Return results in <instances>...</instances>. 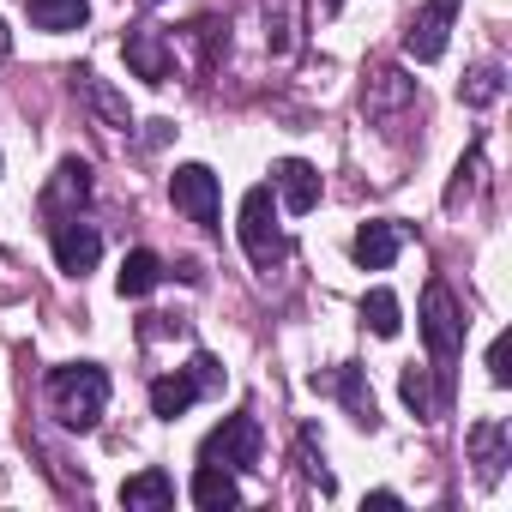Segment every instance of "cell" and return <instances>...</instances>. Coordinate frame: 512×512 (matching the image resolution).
<instances>
[{"mask_svg":"<svg viewBox=\"0 0 512 512\" xmlns=\"http://www.w3.org/2000/svg\"><path fill=\"white\" fill-rule=\"evenodd\" d=\"M49 404H55V416L67 422V428H97L103 422V410H109V374L97 368V362H67V368H55L49 374Z\"/></svg>","mask_w":512,"mask_h":512,"instance_id":"cell-1","label":"cell"},{"mask_svg":"<svg viewBox=\"0 0 512 512\" xmlns=\"http://www.w3.org/2000/svg\"><path fill=\"white\" fill-rule=\"evenodd\" d=\"M398 392H404V404L422 416V422H440L446 416V398L434 392V380H428V368H404V380H398Z\"/></svg>","mask_w":512,"mask_h":512,"instance_id":"cell-18","label":"cell"},{"mask_svg":"<svg viewBox=\"0 0 512 512\" xmlns=\"http://www.w3.org/2000/svg\"><path fill=\"white\" fill-rule=\"evenodd\" d=\"M193 398H199V380H193V368L151 380V416H163V422H175V416H181Z\"/></svg>","mask_w":512,"mask_h":512,"instance_id":"cell-15","label":"cell"},{"mask_svg":"<svg viewBox=\"0 0 512 512\" xmlns=\"http://www.w3.org/2000/svg\"><path fill=\"white\" fill-rule=\"evenodd\" d=\"M272 187L284 193V211H290V217H302V211L320 205V169L302 163V157H284V163L272 169Z\"/></svg>","mask_w":512,"mask_h":512,"instance_id":"cell-11","label":"cell"},{"mask_svg":"<svg viewBox=\"0 0 512 512\" xmlns=\"http://www.w3.org/2000/svg\"><path fill=\"white\" fill-rule=\"evenodd\" d=\"M49 241H55V266H61L67 278H85V272L103 260V235H97V223H85L79 211H73V217H55V223H49Z\"/></svg>","mask_w":512,"mask_h":512,"instance_id":"cell-5","label":"cell"},{"mask_svg":"<svg viewBox=\"0 0 512 512\" xmlns=\"http://www.w3.org/2000/svg\"><path fill=\"white\" fill-rule=\"evenodd\" d=\"M169 199H175V211H187L199 229H217V175H211L205 163H181V169L169 175Z\"/></svg>","mask_w":512,"mask_h":512,"instance_id":"cell-8","label":"cell"},{"mask_svg":"<svg viewBox=\"0 0 512 512\" xmlns=\"http://www.w3.org/2000/svg\"><path fill=\"white\" fill-rule=\"evenodd\" d=\"M326 7H344V0H326Z\"/></svg>","mask_w":512,"mask_h":512,"instance_id":"cell-28","label":"cell"},{"mask_svg":"<svg viewBox=\"0 0 512 512\" xmlns=\"http://www.w3.org/2000/svg\"><path fill=\"white\" fill-rule=\"evenodd\" d=\"M476 175H482V145H470V151H464V163H458V181L446 187V205H464V193L476 187Z\"/></svg>","mask_w":512,"mask_h":512,"instance_id":"cell-23","label":"cell"},{"mask_svg":"<svg viewBox=\"0 0 512 512\" xmlns=\"http://www.w3.org/2000/svg\"><path fill=\"white\" fill-rule=\"evenodd\" d=\"M452 19H458V0H422L410 31H404V55L410 61H440L452 43Z\"/></svg>","mask_w":512,"mask_h":512,"instance_id":"cell-6","label":"cell"},{"mask_svg":"<svg viewBox=\"0 0 512 512\" xmlns=\"http://www.w3.org/2000/svg\"><path fill=\"white\" fill-rule=\"evenodd\" d=\"M260 452H266V434H260V422H253V416H223V422L205 434V446H199V464L253 470V464H260Z\"/></svg>","mask_w":512,"mask_h":512,"instance_id":"cell-4","label":"cell"},{"mask_svg":"<svg viewBox=\"0 0 512 512\" xmlns=\"http://www.w3.org/2000/svg\"><path fill=\"white\" fill-rule=\"evenodd\" d=\"M187 368H193V380H199V392H223V368H217V356H205V350H199V356H193Z\"/></svg>","mask_w":512,"mask_h":512,"instance_id":"cell-25","label":"cell"},{"mask_svg":"<svg viewBox=\"0 0 512 512\" xmlns=\"http://www.w3.org/2000/svg\"><path fill=\"white\" fill-rule=\"evenodd\" d=\"M91 19L85 0H31V25L37 31H79Z\"/></svg>","mask_w":512,"mask_h":512,"instance_id":"cell-19","label":"cell"},{"mask_svg":"<svg viewBox=\"0 0 512 512\" xmlns=\"http://www.w3.org/2000/svg\"><path fill=\"white\" fill-rule=\"evenodd\" d=\"M500 91H506V73L494 67V61H482L464 85H458V103H470V109H488V103H500Z\"/></svg>","mask_w":512,"mask_h":512,"instance_id":"cell-20","label":"cell"},{"mask_svg":"<svg viewBox=\"0 0 512 512\" xmlns=\"http://www.w3.org/2000/svg\"><path fill=\"white\" fill-rule=\"evenodd\" d=\"M470 458H476V470H482V482H500L506 476V464H512V428L506 422H476L470 428Z\"/></svg>","mask_w":512,"mask_h":512,"instance_id":"cell-12","label":"cell"},{"mask_svg":"<svg viewBox=\"0 0 512 512\" xmlns=\"http://www.w3.org/2000/svg\"><path fill=\"white\" fill-rule=\"evenodd\" d=\"M362 320H368V332H374V338H398V326H404V314H398V296H392V290H368V302H362Z\"/></svg>","mask_w":512,"mask_h":512,"instance_id":"cell-21","label":"cell"},{"mask_svg":"<svg viewBox=\"0 0 512 512\" xmlns=\"http://www.w3.org/2000/svg\"><path fill=\"white\" fill-rule=\"evenodd\" d=\"M314 392H332V398H344V410L362 422V428H380V404H374V386H368V374L362 368H332V374H314L308 380Z\"/></svg>","mask_w":512,"mask_h":512,"instance_id":"cell-9","label":"cell"},{"mask_svg":"<svg viewBox=\"0 0 512 512\" xmlns=\"http://www.w3.org/2000/svg\"><path fill=\"white\" fill-rule=\"evenodd\" d=\"M193 37H199V49H205V67H217V55L229 49V31L217 37V19H199V25H193Z\"/></svg>","mask_w":512,"mask_h":512,"instance_id":"cell-24","label":"cell"},{"mask_svg":"<svg viewBox=\"0 0 512 512\" xmlns=\"http://www.w3.org/2000/svg\"><path fill=\"white\" fill-rule=\"evenodd\" d=\"M145 7H157V0H145Z\"/></svg>","mask_w":512,"mask_h":512,"instance_id":"cell-29","label":"cell"},{"mask_svg":"<svg viewBox=\"0 0 512 512\" xmlns=\"http://www.w3.org/2000/svg\"><path fill=\"white\" fill-rule=\"evenodd\" d=\"M121 55H127V67H133L145 85H169V79H175V43H169L163 31H151V25H133V31L121 37Z\"/></svg>","mask_w":512,"mask_h":512,"instance_id":"cell-7","label":"cell"},{"mask_svg":"<svg viewBox=\"0 0 512 512\" xmlns=\"http://www.w3.org/2000/svg\"><path fill=\"white\" fill-rule=\"evenodd\" d=\"M193 506H205V512H223V506H241V488H235V470H223V464H199V470H193Z\"/></svg>","mask_w":512,"mask_h":512,"instance_id":"cell-14","label":"cell"},{"mask_svg":"<svg viewBox=\"0 0 512 512\" xmlns=\"http://www.w3.org/2000/svg\"><path fill=\"white\" fill-rule=\"evenodd\" d=\"M241 247H247V260L260 266V272L284 266L290 241H284V229H278V199H272V187H247V199H241Z\"/></svg>","mask_w":512,"mask_h":512,"instance_id":"cell-3","label":"cell"},{"mask_svg":"<svg viewBox=\"0 0 512 512\" xmlns=\"http://www.w3.org/2000/svg\"><path fill=\"white\" fill-rule=\"evenodd\" d=\"M157 278H163V260H157L151 247H133L127 260H121V278H115V284H121V296H151Z\"/></svg>","mask_w":512,"mask_h":512,"instance_id":"cell-17","label":"cell"},{"mask_svg":"<svg viewBox=\"0 0 512 512\" xmlns=\"http://www.w3.org/2000/svg\"><path fill=\"white\" fill-rule=\"evenodd\" d=\"M121 506L139 512V506H175V476L169 470H139L121 482Z\"/></svg>","mask_w":512,"mask_h":512,"instance_id":"cell-16","label":"cell"},{"mask_svg":"<svg viewBox=\"0 0 512 512\" xmlns=\"http://www.w3.org/2000/svg\"><path fill=\"white\" fill-rule=\"evenodd\" d=\"M85 199H91V169H85L79 157H67V163L55 169L49 193H43V211H49V223H55V217H73Z\"/></svg>","mask_w":512,"mask_h":512,"instance_id":"cell-13","label":"cell"},{"mask_svg":"<svg viewBox=\"0 0 512 512\" xmlns=\"http://www.w3.org/2000/svg\"><path fill=\"white\" fill-rule=\"evenodd\" d=\"M79 85H85V97H91V103L109 115V127H127V103H121V97H115V91H109L97 73H79Z\"/></svg>","mask_w":512,"mask_h":512,"instance_id":"cell-22","label":"cell"},{"mask_svg":"<svg viewBox=\"0 0 512 512\" xmlns=\"http://www.w3.org/2000/svg\"><path fill=\"white\" fill-rule=\"evenodd\" d=\"M404 241H410V229L392 223V217H380V223H362V229H356V247H350V253H356L362 272H386V266L398 260Z\"/></svg>","mask_w":512,"mask_h":512,"instance_id":"cell-10","label":"cell"},{"mask_svg":"<svg viewBox=\"0 0 512 512\" xmlns=\"http://www.w3.org/2000/svg\"><path fill=\"white\" fill-rule=\"evenodd\" d=\"M488 380H494V386H512V368H506V332L488 344Z\"/></svg>","mask_w":512,"mask_h":512,"instance_id":"cell-26","label":"cell"},{"mask_svg":"<svg viewBox=\"0 0 512 512\" xmlns=\"http://www.w3.org/2000/svg\"><path fill=\"white\" fill-rule=\"evenodd\" d=\"M7 49H13V43H7V25H0V61H7Z\"/></svg>","mask_w":512,"mask_h":512,"instance_id":"cell-27","label":"cell"},{"mask_svg":"<svg viewBox=\"0 0 512 512\" xmlns=\"http://www.w3.org/2000/svg\"><path fill=\"white\" fill-rule=\"evenodd\" d=\"M422 338H428V356H434L440 392L452 398V362H458V350H464V308H458V296H452L440 278L422 290Z\"/></svg>","mask_w":512,"mask_h":512,"instance_id":"cell-2","label":"cell"}]
</instances>
